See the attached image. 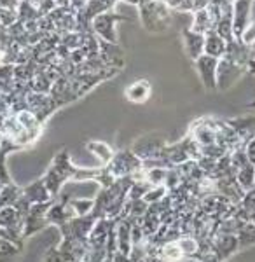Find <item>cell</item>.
Segmentation results:
<instances>
[{
	"label": "cell",
	"mask_w": 255,
	"mask_h": 262,
	"mask_svg": "<svg viewBox=\"0 0 255 262\" xmlns=\"http://www.w3.org/2000/svg\"><path fill=\"white\" fill-rule=\"evenodd\" d=\"M140 14L148 32H164L169 28V11L161 0H140Z\"/></svg>",
	"instance_id": "cell-1"
},
{
	"label": "cell",
	"mask_w": 255,
	"mask_h": 262,
	"mask_svg": "<svg viewBox=\"0 0 255 262\" xmlns=\"http://www.w3.org/2000/svg\"><path fill=\"white\" fill-rule=\"evenodd\" d=\"M250 9H252V0H235L232 2V33H235L236 40H241L245 30L248 28Z\"/></svg>",
	"instance_id": "cell-2"
},
{
	"label": "cell",
	"mask_w": 255,
	"mask_h": 262,
	"mask_svg": "<svg viewBox=\"0 0 255 262\" xmlns=\"http://www.w3.org/2000/svg\"><path fill=\"white\" fill-rule=\"evenodd\" d=\"M196 69L201 75V81L205 84L206 90H215L217 88V65H219V58L201 54L196 61Z\"/></svg>",
	"instance_id": "cell-3"
},
{
	"label": "cell",
	"mask_w": 255,
	"mask_h": 262,
	"mask_svg": "<svg viewBox=\"0 0 255 262\" xmlns=\"http://www.w3.org/2000/svg\"><path fill=\"white\" fill-rule=\"evenodd\" d=\"M238 248H240L238 236H232V234H220L214 242V245H211V252H214L220 260L227 259V255H231Z\"/></svg>",
	"instance_id": "cell-4"
},
{
	"label": "cell",
	"mask_w": 255,
	"mask_h": 262,
	"mask_svg": "<svg viewBox=\"0 0 255 262\" xmlns=\"http://www.w3.org/2000/svg\"><path fill=\"white\" fill-rule=\"evenodd\" d=\"M184 42L190 60L196 61L201 54H205V35L194 33L193 30H184Z\"/></svg>",
	"instance_id": "cell-5"
},
{
	"label": "cell",
	"mask_w": 255,
	"mask_h": 262,
	"mask_svg": "<svg viewBox=\"0 0 255 262\" xmlns=\"http://www.w3.org/2000/svg\"><path fill=\"white\" fill-rule=\"evenodd\" d=\"M116 19H121V16H116V14H112V12L100 14V16H96V19H95L96 32H100V35L109 42H116V35H114V28H112Z\"/></svg>",
	"instance_id": "cell-6"
},
{
	"label": "cell",
	"mask_w": 255,
	"mask_h": 262,
	"mask_svg": "<svg viewBox=\"0 0 255 262\" xmlns=\"http://www.w3.org/2000/svg\"><path fill=\"white\" fill-rule=\"evenodd\" d=\"M226 44L227 42L222 39L215 30L205 33V54L214 58H222L224 53H226Z\"/></svg>",
	"instance_id": "cell-7"
},
{
	"label": "cell",
	"mask_w": 255,
	"mask_h": 262,
	"mask_svg": "<svg viewBox=\"0 0 255 262\" xmlns=\"http://www.w3.org/2000/svg\"><path fill=\"white\" fill-rule=\"evenodd\" d=\"M151 96V84L145 79L133 82L130 88H126V98L133 103H143Z\"/></svg>",
	"instance_id": "cell-8"
},
{
	"label": "cell",
	"mask_w": 255,
	"mask_h": 262,
	"mask_svg": "<svg viewBox=\"0 0 255 262\" xmlns=\"http://www.w3.org/2000/svg\"><path fill=\"white\" fill-rule=\"evenodd\" d=\"M190 30L194 33H201V35L215 30V23H214V19H211V16L206 7L194 11V23H193V28H190Z\"/></svg>",
	"instance_id": "cell-9"
},
{
	"label": "cell",
	"mask_w": 255,
	"mask_h": 262,
	"mask_svg": "<svg viewBox=\"0 0 255 262\" xmlns=\"http://www.w3.org/2000/svg\"><path fill=\"white\" fill-rule=\"evenodd\" d=\"M236 182L240 184L241 189H245V191H250V189H253V184H255V166L252 163L245 164V166H241L240 170L236 171Z\"/></svg>",
	"instance_id": "cell-10"
},
{
	"label": "cell",
	"mask_w": 255,
	"mask_h": 262,
	"mask_svg": "<svg viewBox=\"0 0 255 262\" xmlns=\"http://www.w3.org/2000/svg\"><path fill=\"white\" fill-rule=\"evenodd\" d=\"M89 149H91L93 152H95L98 158L103 159L105 163L112 161V150L109 149V145H105V143H89Z\"/></svg>",
	"instance_id": "cell-11"
},
{
	"label": "cell",
	"mask_w": 255,
	"mask_h": 262,
	"mask_svg": "<svg viewBox=\"0 0 255 262\" xmlns=\"http://www.w3.org/2000/svg\"><path fill=\"white\" fill-rule=\"evenodd\" d=\"M126 2H130V4H137V6H138L140 0H126Z\"/></svg>",
	"instance_id": "cell-12"
},
{
	"label": "cell",
	"mask_w": 255,
	"mask_h": 262,
	"mask_svg": "<svg viewBox=\"0 0 255 262\" xmlns=\"http://www.w3.org/2000/svg\"><path fill=\"white\" fill-rule=\"evenodd\" d=\"M253 224H255V217H253Z\"/></svg>",
	"instance_id": "cell-13"
}]
</instances>
